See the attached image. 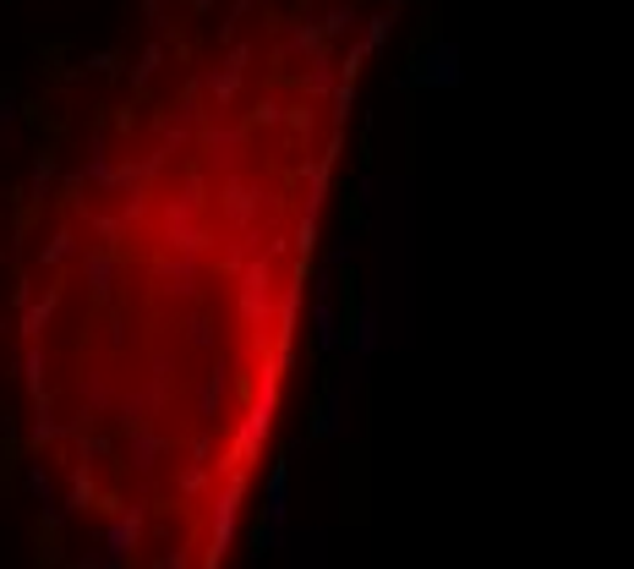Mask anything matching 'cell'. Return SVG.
Listing matches in <instances>:
<instances>
[{
    "label": "cell",
    "instance_id": "6da1fadb",
    "mask_svg": "<svg viewBox=\"0 0 634 569\" xmlns=\"http://www.w3.org/2000/svg\"><path fill=\"white\" fill-rule=\"evenodd\" d=\"M394 0H131L12 192L0 372L66 569H225Z\"/></svg>",
    "mask_w": 634,
    "mask_h": 569
}]
</instances>
